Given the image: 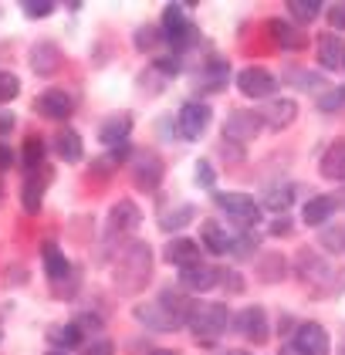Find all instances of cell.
Returning a JSON list of instances; mask_svg holds the SVG:
<instances>
[{
  "label": "cell",
  "mask_w": 345,
  "mask_h": 355,
  "mask_svg": "<svg viewBox=\"0 0 345 355\" xmlns=\"http://www.w3.org/2000/svg\"><path fill=\"white\" fill-rule=\"evenodd\" d=\"M230 325V308L224 301H193L190 308V318H186V328L193 331L196 345L203 349H213L220 342V335Z\"/></svg>",
  "instance_id": "obj_1"
},
{
  "label": "cell",
  "mask_w": 345,
  "mask_h": 355,
  "mask_svg": "<svg viewBox=\"0 0 345 355\" xmlns=\"http://www.w3.org/2000/svg\"><path fill=\"white\" fill-rule=\"evenodd\" d=\"M153 277V250L142 241L126 244V250L119 254V268H115V288L122 295H135L146 288V281Z\"/></svg>",
  "instance_id": "obj_2"
},
{
  "label": "cell",
  "mask_w": 345,
  "mask_h": 355,
  "mask_svg": "<svg viewBox=\"0 0 345 355\" xmlns=\"http://www.w3.org/2000/svg\"><path fill=\"white\" fill-rule=\"evenodd\" d=\"M160 28H162V34H166V44L176 48V55L186 51V48H193V44L200 41V31L193 28V21H190L183 3H166V7H162Z\"/></svg>",
  "instance_id": "obj_3"
},
{
  "label": "cell",
  "mask_w": 345,
  "mask_h": 355,
  "mask_svg": "<svg viewBox=\"0 0 345 355\" xmlns=\"http://www.w3.org/2000/svg\"><path fill=\"white\" fill-rule=\"evenodd\" d=\"M213 207L224 210L230 220H237L240 227H258L261 220V203L251 196V193H237V190H227V193H213Z\"/></svg>",
  "instance_id": "obj_4"
},
{
  "label": "cell",
  "mask_w": 345,
  "mask_h": 355,
  "mask_svg": "<svg viewBox=\"0 0 345 355\" xmlns=\"http://www.w3.org/2000/svg\"><path fill=\"white\" fill-rule=\"evenodd\" d=\"M129 169H133L135 190H142V193H156L162 187V180H166V163H162L160 153H153V149L135 153L133 159H129Z\"/></svg>",
  "instance_id": "obj_5"
},
{
  "label": "cell",
  "mask_w": 345,
  "mask_h": 355,
  "mask_svg": "<svg viewBox=\"0 0 345 355\" xmlns=\"http://www.w3.org/2000/svg\"><path fill=\"white\" fill-rule=\"evenodd\" d=\"M213 122V109L207 102H186L176 115V136L186 142H200Z\"/></svg>",
  "instance_id": "obj_6"
},
{
  "label": "cell",
  "mask_w": 345,
  "mask_h": 355,
  "mask_svg": "<svg viewBox=\"0 0 345 355\" xmlns=\"http://www.w3.org/2000/svg\"><path fill=\"white\" fill-rule=\"evenodd\" d=\"M261 132V112H251V109H234L227 112V119H224V139L227 142H234V146H247L251 139H258Z\"/></svg>",
  "instance_id": "obj_7"
},
{
  "label": "cell",
  "mask_w": 345,
  "mask_h": 355,
  "mask_svg": "<svg viewBox=\"0 0 345 355\" xmlns=\"http://www.w3.org/2000/svg\"><path fill=\"white\" fill-rule=\"evenodd\" d=\"M237 88L240 95H247V98H274V92H278V78L267 71L264 64H247V68H240L237 71Z\"/></svg>",
  "instance_id": "obj_8"
},
{
  "label": "cell",
  "mask_w": 345,
  "mask_h": 355,
  "mask_svg": "<svg viewBox=\"0 0 345 355\" xmlns=\"http://www.w3.org/2000/svg\"><path fill=\"white\" fill-rule=\"evenodd\" d=\"M135 322H142L146 328H153V331H176V328H183L186 322L169 308V304H162L160 298L156 301H142V304H135Z\"/></svg>",
  "instance_id": "obj_9"
},
{
  "label": "cell",
  "mask_w": 345,
  "mask_h": 355,
  "mask_svg": "<svg viewBox=\"0 0 345 355\" xmlns=\"http://www.w3.org/2000/svg\"><path fill=\"white\" fill-rule=\"evenodd\" d=\"M75 95L71 92H65V88H44L37 98H34V112L41 115V119H51V122H65V119H71V112H75Z\"/></svg>",
  "instance_id": "obj_10"
},
{
  "label": "cell",
  "mask_w": 345,
  "mask_h": 355,
  "mask_svg": "<svg viewBox=\"0 0 345 355\" xmlns=\"http://www.w3.org/2000/svg\"><path fill=\"white\" fill-rule=\"evenodd\" d=\"M298 355H332V338L319 322H305V325L294 328V335L288 338Z\"/></svg>",
  "instance_id": "obj_11"
},
{
  "label": "cell",
  "mask_w": 345,
  "mask_h": 355,
  "mask_svg": "<svg viewBox=\"0 0 345 355\" xmlns=\"http://www.w3.org/2000/svg\"><path fill=\"white\" fill-rule=\"evenodd\" d=\"M217 284H220V268H213L207 261H200V264L180 271V288L190 291V295H203V291H210Z\"/></svg>",
  "instance_id": "obj_12"
},
{
  "label": "cell",
  "mask_w": 345,
  "mask_h": 355,
  "mask_svg": "<svg viewBox=\"0 0 345 355\" xmlns=\"http://www.w3.org/2000/svg\"><path fill=\"white\" fill-rule=\"evenodd\" d=\"M315 55L325 71H345V41L335 31H325L315 37Z\"/></svg>",
  "instance_id": "obj_13"
},
{
  "label": "cell",
  "mask_w": 345,
  "mask_h": 355,
  "mask_svg": "<svg viewBox=\"0 0 345 355\" xmlns=\"http://www.w3.org/2000/svg\"><path fill=\"white\" fill-rule=\"evenodd\" d=\"M31 71L34 75H41V78H51L54 71H61V64H65V55H61V48L54 44V41H37L34 48H31Z\"/></svg>",
  "instance_id": "obj_14"
},
{
  "label": "cell",
  "mask_w": 345,
  "mask_h": 355,
  "mask_svg": "<svg viewBox=\"0 0 345 355\" xmlns=\"http://www.w3.org/2000/svg\"><path fill=\"white\" fill-rule=\"evenodd\" d=\"M267 34H271V41L278 44V48H285V51H301V48H308V34L292 24L288 17H271L267 21Z\"/></svg>",
  "instance_id": "obj_15"
},
{
  "label": "cell",
  "mask_w": 345,
  "mask_h": 355,
  "mask_svg": "<svg viewBox=\"0 0 345 355\" xmlns=\"http://www.w3.org/2000/svg\"><path fill=\"white\" fill-rule=\"evenodd\" d=\"M139 223H142V210L129 196H122L108 207V230L112 234H133V230H139Z\"/></svg>",
  "instance_id": "obj_16"
},
{
  "label": "cell",
  "mask_w": 345,
  "mask_h": 355,
  "mask_svg": "<svg viewBox=\"0 0 345 355\" xmlns=\"http://www.w3.org/2000/svg\"><path fill=\"white\" fill-rule=\"evenodd\" d=\"M237 331L247 338V342H254V345H264L267 335H271V328H267V311L261 304H251V308H244L237 315Z\"/></svg>",
  "instance_id": "obj_17"
},
{
  "label": "cell",
  "mask_w": 345,
  "mask_h": 355,
  "mask_svg": "<svg viewBox=\"0 0 345 355\" xmlns=\"http://www.w3.org/2000/svg\"><path fill=\"white\" fill-rule=\"evenodd\" d=\"M133 112H115V115H108L106 122L99 125V142L106 146V149H115V146H122L129 132H133Z\"/></svg>",
  "instance_id": "obj_18"
},
{
  "label": "cell",
  "mask_w": 345,
  "mask_h": 355,
  "mask_svg": "<svg viewBox=\"0 0 345 355\" xmlns=\"http://www.w3.org/2000/svg\"><path fill=\"white\" fill-rule=\"evenodd\" d=\"M162 257H166V264H173V268H193V264H200V244L196 241H190V237H173L169 244L162 247Z\"/></svg>",
  "instance_id": "obj_19"
},
{
  "label": "cell",
  "mask_w": 345,
  "mask_h": 355,
  "mask_svg": "<svg viewBox=\"0 0 345 355\" xmlns=\"http://www.w3.org/2000/svg\"><path fill=\"white\" fill-rule=\"evenodd\" d=\"M48 169H41V176H37V169H31L24 180V190H21V207H24V214H41V203H44V190H48Z\"/></svg>",
  "instance_id": "obj_20"
},
{
  "label": "cell",
  "mask_w": 345,
  "mask_h": 355,
  "mask_svg": "<svg viewBox=\"0 0 345 355\" xmlns=\"http://www.w3.org/2000/svg\"><path fill=\"white\" fill-rule=\"evenodd\" d=\"M298 119V102L294 98H267L261 109V122H267L271 129H288Z\"/></svg>",
  "instance_id": "obj_21"
},
{
  "label": "cell",
  "mask_w": 345,
  "mask_h": 355,
  "mask_svg": "<svg viewBox=\"0 0 345 355\" xmlns=\"http://www.w3.org/2000/svg\"><path fill=\"white\" fill-rule=\"evenodd\" d=\"M227 75H230V61L220 55L207 58V64H203V71H200V95H207V92H224L227 88Z\"/></svg>",
  "instance_id": "obj_22"
},
{
  "label": "cell",
  "mask_w": 345,
  "mask_h": 355,
  "mask_svg": "<svg viewBox=\"0 0 345 355\" xmlns=\"http://www.w3.org/2000/svg\"><path fill=\"white\" fill-rule=\"evenodd\" d=\"M41 264H44V274H48V281H65L68 274H71V261L65 257V250L54 244V241H44L41 244Z\"/></svg>",
  "instance_id": "obj_23"
},
{
  "label": "cell",
  "mask_w": 345,
  "mask_h": 355,
  "mask_svg": "<svg viewBox=\"0 0 345 355\" xmlns=\"http://www.w3.org/2000/svg\"><path fill=\"white\" fill-rule=\"evenodd\" d=\"M319 173L332 183H345V139H335L319 159Z\"/></svg>",
  "instance_id": "obj_24"
},
{
  "label": "cell",
  "mask_w": 345,
  "mask_h": 355,
  "mask_svg": "<svg viewBox=\"0 0 345 355\" xmlns=\"http://www.w3.org/2000/svg\"><path fill=\"white\" fill-rule=\"evenodd\" d=\"M54 153H58V159L68 166L81 163V156H85V142H81V136L75 132V129H58L54 132Z\"/></svg>",
  "instance_id": "obj_25"
},
{
  "label": "cell",
  "mask_w": 345,
  "mask_h": 355,
  "mask_svg": "<svg viewBox=\"0 0 345 355\" xmlns=\"http://www.w3.org/2000/svg\"><path fill=\"white\" fill-rule=\"evenodd\" d=\"M332 214H335V196L319 193V196H308V203L301 207V223L305 227H325Z\"/></svg>",
  "instance_id": "obj_26"
},
{
  "label": "cell",
  "mask_w": 345,
  "mask_h": 355,
  "mask_svg": "<svg viewBox=\"0 0 345 355\" xmlns=\"http://www.w3.org/2000/svg\"><path fill=\"white\" fill-rule=\"evenodd\" d=\"M230 241H234V234H227L217 220H203V223H200V244L207 247L213 257L230 254Z\"/></svg>",
  "instance_id": "obj_27"
},
{
  "label": "cell",
  "mask_w": 345,
  "mask_h": 355,
  "mask_svg": "<svg viewBox=\"0 0 345 355\" xmlns=\"http://www.w3.org/2000/svg\"><path fill=\"white\" fill-rule=\"evenodd\" d=\"M196 220V207L193 203H180V207H169V210H162L156 223H160L162 234H180L183 227H190Z\"/></svg>",
  "instance_id": "obj_28"
},
{
  "label": "cell",
  "mask_w": 345,
  "mask_h": 355,
  "mask_svg": "<svg viewBox=\"0 0 345 355\" xmlns=\"http://www.w3.org/2000/svg\"><path fill=\"white\" fill-rule=\"evenodd\" d=\"M328 271V264L319 257V250H312V247H301L298 250V261H294V274H298V281H319L321 274Z\"/></svg>",
  "instance_id": "obj_29"
},
{
  "label": "cell",
  "mask_w": 345,
  "mask_h": 355,
  "mask_svg": "<svg viewBox=\"0 0 345 355\" xmlns=\"http://www.w3.org/2000/svg\"><path fill=\"white\" fill-rule=\"evenodd\" d=\"M254 274H258L264 284H274V281H281V277L288 274V257H285V254H261V257L254 261Z\"/></svg>",
  "instance_id": "obj_30"
},
{
  "label": "cell",
  "mask_w": 345,
  "mask_h": 355,
  "mask_svg": "<svg viewBox=\"0 0 345 355\" xmlns=\"http://www.w3.org/2000/svg\"><path fill=\"white\" fill-rule=\"evenodd\" d=\"M48 342H51L58 352H68V349H78L81 342H85V335H81V328L75 322H68V325L48 328Z\"/></svg>",
  "instance_id": "obj_31"
},
{
  "label": "cell",
  "mask_w": 345,
  "mask_h": 355,
  "mask_svg": "<svg viewBox=\"0 0 345 355\" xmlns=\"http://www.w3.org/2000/svg\"><path fill=\"white\" fill-rule=\"evenodd\" d=\"M292 203H294V187L292 183H274V187L264 193L261 210L267 207V210H274V214L281 217V214H288V207H292Z\"/></svg>",
  "instance_id": "obj_32"
},
{
  "label": "cell",
  "mask_w": 345,
  "mask_h": 355,
  "mask_svg": "<svg viewBox=\"0 0 345 355\" xmlns=\"http://www.w3.org/2000/svg\"><path fill=\"white\" fill-rule=\"evenodd\" d=\"M133 44L135 51H156L160 44H166V34H162L160 24H142V28H135Z\"/></svg>",
  "instance_id": "obj_33"
},
{
  "label": "cell",
  "mask_w": 345,
  "mask_h": 355,
  "mask_svg": "<svg viewBox=\"0 0 345 355\" xmlns=\"http://www.w3.org/2000/svg\"><path fill=\"white\" fill-rule=\"evenodd\" d=\"M321 14V3L319 0H288V17H292V24H312L315 17Z\"/></svg>",
  "instance_id": "obj_34"
},
{
  "label": "cell",
  "mask_w": 345,
  "mask_h": 355,
  "mask_svg": "<svg viewBox=\"0 0 345 355\" xmlns=\"http://www.w3.org/2000/svg\"><path fill=\"white\" fill-rule=\"evenodd\" d=\"M258 244H261V234H254V230L234 234V241H230V254L240 257V261H247L251 254H258Z\"/></svg>",
  "instance_id": "obj_35"
},
{
  "label": "cell",
  "mask_w": 345,
  "mask_h": 355,
  "mask_svg": "<svg viewBox=\"0 0 345 355\" xmlns=\"http://www.w3.org/2000/svg\"><path fill=\"white\" fill-rule=\"evenodd\" d=\"M21 153H24L21 159H24L27 173H31V169H41V163H44V139H41V136H27Z\"/></svg>",
  "instance_id": "obj_36"
},
{
  "label": "cell",
  "mask_w": 345,
  "mask_h": 355,
  "mask_svg": "<svg viewBox=\"0 0 345 355\" xmlns=\"http://www.w3.org/2000/svg\"><path fill=\"white\" fill-rule=\"evenodd\" d=\"M285 82H292L301 92H319L321 88V75H308L305 68H285Z\"/></svg>",
  "instance_id": "obj_37"
},
{
  "label": "cell",
  "mask_w": 345,
  "mask_h": 355,
  "mask_svg": "<svg viewBox=\"0 0 345 355\" xmlns=\"http://www.w3.org/2000/svg\"><path fill=\"white\" fill-rule=\"evenodd\" d=\"M315 105H319V112H325V115H332V112H342L345 109V85L321 92V98L315 102Z\"/></svg>",
  "instance_id": "obj_38"
},
{
  "label": "cell",
  "mask_w": 345,
  "mask_h": 355,
  "mask_svg": "<svg viewBox=\"0 0 345 355\" xmlns=\"http://www.w3.org/2000/svg\"><path fill=\"white\" fill-rule=\"evenodd\" d=\"M319 244L328 250V254H342L345 250V230L342 227H321Z\"/></svg>",
  "instance_id": "obj_39"
},
{
  "label": "cell",
  "mask_w": 345,
  "mask_h": 355,
  "mask_svg": "<svg viewBox=\"0 0 345 355\" xmlns=\"http://www.w3.org/2000/svg\"><path fill=\"white\" fill-rule=\"evenodd\" d=\"M193 183L200 190H213L217 187V169H213L210 159H200V163L193 166Z\"/></svg>",
  "instance_id": "obj_40"
},
{
  "label": "cell",
  "mask_w": 345,
  "mask_h": 355,
  "mask_svg": "<svg viewBox=\"0 0 345 355\" xmlns=\"http://www.w3.org/2000/svg\"><path fill=\"white\" fill-rule=\"evenodd\" d=\"M17 95H21V78L14 71H0V105L14 102Z\"/></svg>",
  "instance_id": "obj_41"
},
{
  "label": "cell",
  "mask_w": 345,
  "mask_h": 355,
  "mask_svg": "<svg viewBox=\"0 0 345 355\" xmlns=\"http://www.w3.org/2000/svg\"><path fill=\"white\" fill-rule=\"evenodd\" d=\"M220 284H224V291H227V295H244V291H247L244 274L234 271V268H220Z\"/></svg>",
  "instance_id": "obj_42"
},
{
  "label": "cell",
  "mask_w": 345,
  "mask_h": 355,
  "mask_svg": "<svg viewBox=\"0 0 345 355\" xmlns=\"http://www.w3.org/2000/svg\"><path fill=\"white\" fill-rule=\"evenodd\" d=\"M21 10H24V17H31V21H44V17L54 14V3L51 0H24Z\"/></svg>",
  "instance_id": "obj_43"
},
{
  "label": "cell",
  "mask_w": 345,
  "mask_h": 355,
  "mask_svg": "<svg viewBox=\"0 0 345 355\" xmlns=\"http://www.w3.org/2000/svg\"><path fill=\"white\" fill-rule=\"evenodd\" d=\"M153 68L160 71L162 78H176V75L183 71V61H180V55H166V58H156Z\"/></svg>",
  "instance_id": "obj_44"
},
{
  "label": "cell",
  "mask_w": 345,
  "mask_h": 355,
  "mask_svg": "<svg viewBox=\"0 0 345 355\" xmlns=\"http://www.w3.org/2000/svg\"><path fill=\"white\" fill-rule=\"evenodd\" d=\"M139 88H142V92H149V95H160L162 92V75L160 71H156V68H149V71H146V75H139Z\"/></svg>",
  "instance_id": "obj_45"
},
{
  "label": "cell",
  "mask_w": 345,
  "mask_h": 355,
  "mask_svg": "<svg viewBox=\"0 0 345 355\" xmlns=\"http://www.w3.org/2000/svg\"><path fill=\"white\" fill-rule=\"evenodd\" d=\"M75 325H78V328H81V335L88 338L92 331H102V318H99L95 311H81L78 318H75Z\"/></svg>",
  "instance_id": "obj_46"
},
{
  "label": "cell",
  "mask_w": 345,
  "mask_h": 355,
  "mask_svg": "<svg viewBox=\"0 0 345 355\" xmlns=\"http://www.w3.org/2000/svg\"><path fill=\"white\" fill-rule=\"evenodd\" d=\"M328 24H332L335 34L345 31V0H339V3H332V7H328Z\"/></svg>",
  "instance_id": "obj_47"
},
{
  "label": "cell",
  "mask_w": 345,
  "mask_h": 355,
  "mask_svg": "<svg viewBox=\"0 0 345 355\" xmlns=\"http://www.w3.org/2000/svg\"><path fill=\"white\" fill-rule=\"evenodd\" d=\"M133 146H129V142H122V146H115V149H108L106 156L108 159H112V166H122V163H129V159H133Z\"/></svg>",
  "instance_id": "obj_48"
},
{
  "label": "cell",
  "mask_w": 345,
  "mask_h": 355,
  "mask_svg": "<svg viewBox=\"0 0 345 355\" xmlns=\"http://www.w3.org/2000/svg\"><path fill=\"white\" fill-rule=\"evenodd\" d=\"M292 227H294L292 217H288V214H281V217L267 227V234H271V237H288V234H292Z\"/></svg>",
  "instance_id": "obj_49"
},
{
  "label": "cell",
  "mask_w": 345,
  "mask_h": 355,
  "mask_svg": "<svg viewBox=\"0 0 345 355\" xmlns=\"http://www.w3.org/2000/svg\"><path fill=\"white\" fill-rule=\"evenodd\" d=\"M85 355H115V342H108V338H95V342L85 349Z\"/></svg>",
  "instance_id": "obj_50"
},
{
  "label": "cell",
  "mask_w": 345,
  "mask_h": 355,
  "mask_svg": "<svg viewBox=\"0 0 345 355\" xmlns=\"http://www.w3.org/2000/svg\"><path fill=\"white\" fill-rule=\"evenodd\" d=\"M14 125H17V119H14V112H0V136H7V132H14Z\"/></svg>",
  "instance_id": "obj_51"
},
{
  "label": "cell",
  "mask_w": 345,
  "mask_h": 355,
  "mask_svg": "<svg viewBox=\"0 0 345 355\" xmlns=\"http://www.w3.org/2000/svg\"><path fill=\"white\" fill-rule=\"evenodd\" d=\"M10 166H14V149L0 142V169H10Z\"/></svg>",
  "instance_id": "obj_52"
},
{
  "label": "cell",
  "mask_w": 345,
  "mask_h": 355,
  "mask_svg": "<svg viewBox=\"0 0 345 355\" xmlns=\"http://www.w3.org/2000/svg\"><path fill=\"white\" fill-rule=\"evenodd\" d=\"M294 318L292 315H285V318H281V322H278V331H281V342H288V331H294Z\"/></svg>",
  "instance_id": "obj_53"
},
{
  "label": "cell",
  "mask_w": 345,
  "mask_h": 355,
  "mask_svg": "<svg viewBox=\"0 0 345 355\" xmlns=\"http://www.w3.org/2000/svg\"><path fill=\"white\" fill-rule=\"evenodd\" d=\"M281 355H298V349H294L292 342H281Z\"/></svg>",
  "instance_id": "obj_54"
},
{
  "label": "cell",
  "mask_w": 345,
  "mask_h": 355,
  "mask_svg": "<svg viewBox=\"0 0 345 355\" xmlns=\"http://www.w3.org/2000/svg\"><path fill=\"white\" fill-rule=\"evenodd\" d=\"M149 355H183V352H176V349H153Z\"/></svg>",
  "instance_id": "obj_55"
},
{
  "label": "cell",
  "mask_w": 345,
  "mask_h": 355,
  "mask_svg": "<svg viewBox=\"0 0 345 355\" xmlns=\"http://www.w3.org/2000/svg\"><path fill=\"white\" fill-rule=\"evenodd\" d=\"M335 207H342V210H345V190H339V196H335Z\"/></svg>",
  "instance_id": "obj_56"
},
{
  "label": "cell",
  "mask_w": 345,
  "mask_h": 355,
  "mask_svg": "<svg viewBox=\"0 0 345 355\" xmlns=\"http://www.w3.org/2000/svg\"><path fill=\"white\" fill-rule=\"evenodd\" d=\"M227 355H247V352H244V349H230V352H227Z\"/></svg>",
  "instance_id": "obj_57"
},
{
  "label": "cell",
  "mask_w": 345,
  "mask_h": 355,
  "mask_svg": "<svg viewBox=\"0 0 345 355\" xmlns=\"http://www.w3.org/2000/svg\"><path fill=\"white\" fill-rule=\"evenodd\" d=\"M44 355H68V352H58V349H51V352H44Z\"/></svg>",
  "instance_id": "obj_58"
},
{
  "label": "cell",
  "mask_w": 345,
  "mask_h": 355,
  "mask_svg": "<svg viewBox=\"0 0 345 355\" xmlns=\"http://www.w3.org/2000/svg\"><path fill=\"white\" fill-rule=\"evenodd\" d=\"M0 196H3V187H0Z\"/></svg>",
  "instance_id": "obj_59"
}]
</instances>
